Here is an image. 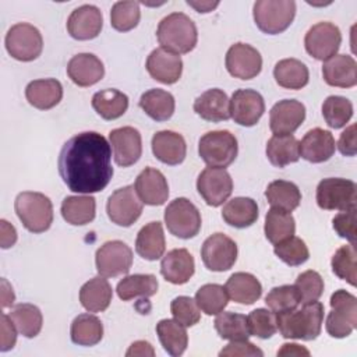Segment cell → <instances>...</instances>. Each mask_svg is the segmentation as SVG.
Listing matches in <instances>:
<instances>
[{
  "label": "cell",
  "instance_id": "6da1fadb",
  "mask_svg": "<svg viewBox=\"0 0 357 357\" xmlns=\"http://www.w3.org/2000/svg\"><path fill=\"white\" fill-rule=\"evenodd\" d=\"M57 166L70 191L99 192L106 188L113 176L112 146L99 132H79L63 145Z\"/></svg>",
  "mask_w": 357,
  "mask_h": 357
},
{
  "label": "cell",
  "instance_id": "7a4b0ae2",
  "mask_svg": "<svg viewBox=\"0 0 357 357\" xmlns=\"http://www.w3.org/2000/svg\"><path fill=\"white\" fill-rule=\"evenodd\" d=\"M324 304L317 301L307 303L303 308L276 314V326L286 339L314 340L318 337L324 322Z\"/></svg>",
  "mask_w": 357,
  "mask_h": 357
},
{
  "label": "cell",
  "instance_id": "3957f363",
  "mask_svg": "<svg viewBox=\"0 0 357 357\" xmlns=\"http://www.w3.org/2000/svg\"><path fill=\"white\" fill-rule=\"evenodd\" d=\"M156 38L160 47L176 53H190L198 40V32L194 21L184 13H172L160 20Z\"/></svg>",
  "mask_w": 357,
  "mask_h": 357
},
{
  "label": "cell",
  "instance_id": "277c9868",
  "mask_svg": "<svg viewBox=\"0 0 357 357\" xmlns=\"http://www.w3.org/2000/svg\"><path fill=\"white\" fill-rule=\"evenodd\" d=\"M15 213L31 233H43L53 223V204L42 192H20L14 202Z\"/></svg>",
  "mask_w": 357,
  "mask_h": 357
},
{
  "label": "cell",
  "instance_id": "5b68a950",
  "mask_svg": "<svg viewBox=\"0 0 357 357\" xmlns=\"http://www.w3.org/2000/svg\"><path fill=\"white\" fill-rule=\"evenodd\" d=\"M252 15L257 26L268 33L278 35L286 31L296 15L293 0H258L254 3Z\"/></svg>",
  "mask_w": 357,
  "mask_h": 357
},
{
  "label": "cell",
  "instance_id": "8992f818",
  "mask_svg": "<svg viewBox=\"0 0 357 357\" xmlns=\"http://www.w3.org/2000/svg\"><path fill=\"white\" fill-rule=\"evenodd\" d=\"M237 152V139L227 130L208 131L198 142V153L211 167H227L234 162Z\"/></svg>",
  "mask_w": 357,
  "mask_h": 357
},
{
  "label": "cell",
  "instance_id": "52a82bcc",
  "mask_svg": "<svg viewBox=\"0 0 357 357\" xmlns=\"http://www.w3.org/2000/svg\"><path fill=\"white\" fill-rule=\"evenodd\" d=\"M332 311L326 317V332L336 339L347 337L357 325V298L340 289L331 296Z\"/></svg>",
  "mask_w": 357,
  "mask_h": 357
},
{
  "label": "cell",
  "instance_id": "ba28073f",
  "mask_svg": "<svg viewBox=\"0 0 357 357\" xmlns=\"http://www.w3.org/2000/svg\"><path fill=\"white\" fill-rule=\"evenodd\" d=\"M165 223L167 230L178 238H192L201 230V213L187 198L173 199L165 209Z\"/></svg>",
  "mask_w": 357,
  "mask_h": 357
},
{
  "label": "cell",
  "instance_id": "9c48e42d",
  "mask_svg": "<svg viewBox=\"0 0 357 357\" xmlns=\"http://www.w3.org/2000/svg\"><path fill=\"white\" fill-rule=\"evenodd\" d=\"M357 185L342 177H328L317 187V204L325 211H346L356 208Z\"/></svg>",
  "mask_w": 357,
  "mask_h": 357
},
{
  "label": "cell",
  "instance_id": "30bf717a",
  "mask_svg": "<svg viewBox=\"0 0 357 357\" xmlns=\"http://www.w3.org/2000/svg\"><path fill=\"white\" fill-rule=\"evenodd\" d=\"M8 54L20 61H32L38 59L43 49V38L36 26L28 22L13 25L4 39Z\"/></svg>",
  "mask_w": 357,
  "mask_h": 357
},
{
  "label": "cell",
  "instance_id": "8fae6325",
  "mask_svg": "<svg viewBox=\"0 0 357 357\" xmlns=\"http://www.w3.org/2000/svg\"><path fill=\"white\" fill-rule=\"evenodd\" d=\"M96 271L105 278L127 275L132 265V250L120 240L102 244L95 255Z\"/></svg>",
  "mask_w": 357,
  "mask_h": 357
},
{
  "label": "cell",
  "instance_id": "7c38bea8",
  "mask_svg": "<svg viewBox=\"0 0 357 357\" xmlns=\"http://www.w3.org/2000/svg\"><path fill=\"white\" fill-rule=\"evenodd\" d=\"M342 43L340 29L328 21L317 22L312 25L304 38V46L310 56L317 60L326 61L333 57Z\"/></svg>",
  "mask_w": 357,
  "mask_h": 357
},
{
  "label": "cell",
  "instance_id": "4fadbf2b",
  "mask_svg": "<svg viewBox=\"0 0 357 357\" xmlns=\"http://www.w3.org/2000/svg\"><path fill=\"white\" fill-rule=\"evenodd\" d=\"M106 212L109 219L117 226L128 227L142 213V201L137 195L134 185H126L116 190L107 199Z\"/></svg>",
  "mask_w": 357,
  "mask_h": 357
},
{
  "label": "cell",
  "instance_id": "5bb4252c",
  "mask_svg": "<svg viewBox=\"0 0 357 357\" xmlns=\"http://www.w3.org/2000/svg\"><path fill=\"white\" fill-rule=\"evenodd\" d=\"M197 190L209 206H220L233 192V180L223 167H205L197 178Z\"/></svg>",
  "mask_w": 357,
  "mask_h": 357
},
{
  "label": "cell",
  "instance_id": "9a60e30c",
  "mask_svg": "<svg viewBox=\"0 0 357 357\" xmlns=\"http://www.w3.org/2000/svg\"><path fill=\"white\" fill-rule=\"evenodd\" d=\"M204 265L213 272L230 269L237 259V244L223 233L209 236L201 248Z\"/></svg>",
  "mask_w": 357,
  "mask_h": 357
},
{
  "label": "cell",
  "instance_id": "2e32d148",
  "mask_svg": "<svg viewBox=\"0 0 357 357\" xmlns=\"http://www.w3.org/2000/svg\"><path fill=\"white\" fill-rule=\"evenodd\" d=\"M226 68L229 74L240 79H251L261 73V53L248 43H234L226 53Z\"/></svg>",
  "mask_w": 357,
  "mask_h": 357
},
{
  "label": "cell",
  "instance_id": "e0dca14e",
  "mask_svg": "<svg viewBox=\"0 0 357 357\" xmlns=\"http://www.w3.org/2000/svg\"><path fill=\"white\" fill-rule=\"evenodd\" d=\"M114 162L121 167H128L138 162L142 153L141 134L134 127H120L109 132Z\"/></svg>",
  "mask_w": 357,
  "mask_h": 357
},
{
  "label": "cell",
  "instance_id": "ac0fdd59",
  "mask_svg": "<svg viewBox=\"0 0 357 357\" xmlns=\"http://www.w3.org/2000/svg\"><path fill=\"white\" fill-rule=\"evenodd\" d=\"M265 112V102L259 92L254 89H237L230 99V117L234 123L252 127Z\"/></svg>",
  "mask_w": 357,
  "mask_h": 357
},
{
  "label": "cell",
  "instance_id": "d6986e66",
  "mask_svg": "<svg viewBox=\"0 0 357 357\" xmlns=\"http://www.w3.org/2000/svg\"><path fill=\"white\" fill-rule=\"evenodd\" d=\"M305 119V106L296 99H283L269 112V128L273 135L293 134Z\"/></svg>",
  "mask_w": 357,
  "mask_h": 357
},
{
  "label": "cell",
  "instance_id": "ffe728a7",
  "mask_svg": "<svg viewBox=\"0 0 357 357\" xmlns=\"http://www.w3.org/2000/svg\"><path fill=\"white\" fill-rule=\"evenodd\" d=\"M103 26L102 11L92 4L77 7L67 20V31L77 40H89L96 38Z\"/></svg>",
  "mask_w": 357,
  "mask_h": 357
},
{
  "label": "cell",
  "instance_id": "44dd1931",
  "mask_svg": "<svg viewBox=\"0 0 357 357\" xmlns=\"http://www.w3.org/2000/svg\"><path fill=\"white\" fill-rule=\"evenodd\" d=\"M137 195L146 205H163L169 197V185L163 173L155 167H145L135 178Z\"/></svg>",
  "mask_w": 357,
  "mask_h": 357
},
{
  "label": "cell",
  "instance_id": "7402d4cb",
  "mask_svg": "<svg viewBox=\"0 0 357 357\" xmlns=\"http://www.w3.org/2000/svg\"><path fill=\"white\" fill-rule=\"evenodd\" d=\"M146 70L153 79L170 85L180 79L183 60L176 53H172L163 47H156L146 59Z\"/></svg>",
  "mask_w": 357,
  "mask_h": 357
},
{
  "label": "cell",
  "instance_id": "603a6c76",
  "mask_svg": "<svg viewBox=\"0 0 357 357\" xmlns=\"http://www.w3.org/2000/svg\"><path fill=\"white\" fill-rule=\"evenodd\" d=\"M298 146L300 156L311 163L326 162L333 156L336 149L332 132L319 127L307 131Z\"/></svg>",
  "mask_w": 357,
  "mask_h": 357
},
{
  "label": "cell",
  "instance_id": "cb8c5ba5",
  "mask_svg": "<svg viewBox=\"0 0 357 357\" xmlns=\"http://www.w3.org/2000/svg\"><path fill=\"white\" fill-rule=\"evenodd\" d=\"M70 79L78 86H91L99 82L105 75V67L99 57L92 53H78L67 64Z\"/></svg>",
  "mask_w": 357,
  "mask_h": 357
},
{
  "label": "cell",
  "instance_id": "d4e9b609",
  "mask_svg": "<svg viewBox=\"0 0 357 357\" xmlns=\"http://www.w3.org/2000/svg\"><path fill=\"white\" fill-rule=\"evenodd\" d=\"M152 152L158 160L165 165L176 166L185 159L187 144L181 134L163 130L152 137Z\"/></svg>",
  "mask_w": 357,
  "mask_h": 357
},
{
  "label": "cell",
  "instance_id": "484cf974",
  "mask_svg": "<svg viewBox=\"0 0 357 357\" xmlns=\"http://www.w3.org/2000/svg\"><path fill=\"white\" fill-rule=\"evenodd\" d=\"M195 271L192 255L185 248H174L169 251L160 262L162 276L173 284L187 283Z\"/></svg>",
  "mask_w": 357,
  "mask_h": 357
},
{
  "label": "cell",
  "instance_id": "4316f807",
  "mask_svg": "<svg viewBox=\"0 0 357 357\" xmlns=\"http://www.w3.org/2000/svg\"><path fill=\"white\" fill-rule=\"evenodd\" d=\"M322 75L331 86L351 88L357 84V63L349 54H335L324 63Z\"/></svg>",
  "mask_w": 357,
  "mask_h": 357
},
{
  "label": "cell",
  "instance_id": "83f0119b",
  "mask_svg": "<svg viewBox=\"0 0 357 357\" xmlns=\"http://www.w3.org/2000/svg\"><path fill=\"white\" fill-rule=\"evenodd\" d=\"M194 112L204 120L218 123L230 119V100L219 88L202 92L194 102Z\"/></svg>",
  "mask_w": 357,
  "mask_h": 357
},
{
  "label": "cell",
  "instance_id": "f1b7e54d",
  "mask_svg": "<svg viewBox=\"0 0 357 357\" xmlns=\"http://www.w3.org/2000/svg\"><path fill=\"white\" fill-rule=\"evenodd\" d=\"M28 103L39 110H49L60 103L63 98V86L54 78H43L31 81L25 88Z\"/></svg>",
  "mask_w": 357,
  "mask_h": 357
},
{
  "label": "cell",
  "instance_id": "f546056e",
  "mask_svg": "<svg viewBox=\"0 0 357 357\" xmlns=\"http://www.w3.org/2000/svg\"><path fill=\"white\" fill-rule=\"evenodd\" d=\"M166 250L165 233L160 222H149L141 227L135 238L137 254L148 261H156L163 257Z\"/></svg>",
  "mask_w": 357,
  "mask_h": 357
},
{
  "label": "cell",
  "instance_id": "4dcf8cb0",
  "mask_svg": "<svg viewBox=\"0 0 357 357\" xmlns=\"http://www.w3.org/2000/svg\"><path fill=\"white\" fill-rule=\"evenodd\" d=\"M113 290L107 279L102 275L89 279L79 289L81 305L89 312L105 311L112 301Z\"/></svg>",
  "mask_w": 357,
  "mask_h": 357
},
{
  "label": "cell",
  "instance_id": "1f68e13d",
  "mask_svg": "<svg viewBox=\"0 0 357 357\" xmlns=\"http://www.w3.org/2000/svg\"><path fill=\"white\" fill-rule=\"evenodd\" d=\"M226 293L229 298L238 304H254L262 294V286L259 280L247 272H236L233 273L226 284Z\"/></svg>",
  "mask_w": 357,
  "mask_h": 357
},
{
  "label": "cell",
  "instance_id": "d6a6232c",
  "mask_svg": "<svg viewBox=\"0 0 357 357\" xmlns=\"http://www.w3.org/2000/svg\"><path fill=\"white\" fill-rule=\"evenodd\" d=\"M222 218L233 227H248L258 219V205L252 198L236 197L226 202L222 211Z\"/></svg>",
  "mask_w": 357,
  "mask_h": 357
},
{
  "label": "cell",
  "instance_id": "836d02e7",
  "mask_svg": "<svg viewBox=\"0 0 357 357\" xmlns=\"http://www.w3.org/2000/svg\"><path fill=\"white\" fill-rule=\"evenodd\" d=\"M138 105L155 121L169 120L173 116L176 107L173 95L159 88H153L144 92L139 98Z\"/></svg>",
  "mask_w": 357,
  "mask_h": 357
},
{
  "label": "cell",
  "instance_id": "e575fe53",
  "mask_svg": "<svg viewBox=\"0 0 357 357\" xmlns=\"http://www.w3.org/2000/svg\"><path fill=\"white\" fill-rule=\"evenodd\" d=\"M300 142L293 134L273 135L266 144V156L276 167H284L300 159Z\"/></svg>",
  "mask_w": 357,
  "mask_h": 357
},
{
  "label": "cell",
  "instance_id": "d590c367",
  "mask_svg": "<svg viewBox=\"0 0 357 357\" xmlns=\"http://www.w3.org/2000/svg\"><path fill=\"white\" fill-rule=\"evenodd\" d=\"M96 201L91 195H71L61 202L63 219L74 226H82L95 219Z\"/></svg>",
  "mask_w": 357,
  "mask_h": 357
},
{
  "label": "cell",
  "instance_id": "8d00e7d4",
  "mask_svg": "<svg viewBox=\"0 0 357 357\" xmlns=\"http://www.w3.org/2000/svg\"><path fill=\"white\" fill-rule=\"evenodd\" d=\"M158 279L151 273H135L123 278L116 287L117 296L123 301H128L137 297H151L158 293Z\"/></svg>",
  "mask_w": 357,
  "mask_h": 357
},
{
  "label": "cell",
  "instance_id": "74e56055",
  "mask_svg": "<svg viewBox=\"0 0 357 357\" xmlns=\"http://www.w3.org/2000/svg\"><path fill=\"white\" fill-rule=\"evenodd\" d=\"M273 77L279 86L286 89H301L308 84L307 66L297 59H283L275 64Z\"/></svg>",
  "mask_w": 357,
  "mask_h": 357
},
{
  "label": "cell",
  "instance_id": "f35d334b",
  "mask_svg": "<svg viewBox=\"0 0 357 357\" xmlns=\"http://www.w3.org/2000/svg\"><path fill=\"white\" fill-rule=\"evenodd\" d=\"M93 110L105 120H116L128 109V98L119 89L107 88L92 96Z\"/></svg>",
  "mask_w": 357,
  "mask_h": 357
},
{
  "label": "cell",
  "instance_id": "ab89813d",
  "mask_svg": "<svg viewBox=\"0 0 357 357\" xmlns=\"http://www.w3.org/2000/svg\"><path fill=\"white\" fill-rule=\"evenodd\" d=\"M156 333L163 349L173 357L181 356L188 344L185 326L176 319H162L156 324Z\"/></svg>",
  "mask_w": 357,
  "mask_h": 357
},
{
  "label": "cell",
  "instance_id": "60d3db41",
  "mask_svg": "<svg viewBox=\"0 0 357 357\" xmlns=\"http://www.w3.org/2000/svg\"><path fill=\"white\" fill-rule=\"evenodd\" d=\"M70 335L73 343L78 346H95L103 337V325L92 314H79L71 324Z\"/></svg>",
  "mask_w": 357,
  "mask_h": 357
},
{
  "label": "cell",
  "instance_id": "b9f144b4",
  "mask_svg": "<svg viewBox=\"0 0 357 357\" xmlns=\"http://www.w3.org/2000/svg\"><path fill=\"white\" fill-rule=\"evenodd\" d=\"M265 197L273 208H279L287 212L296 209L301 202V192L298 187L286 180H275L268 184Z\"/></svg>",
  "mask_w": 357,
  "mask_h": 357
},
{
  "label": "cell",
  "instance_id": "7bdbcfd3",
  "mask_svg": "<svg viewBox=\"0 0 357 357\" xmlns=\"http://www.w3.org/2000/svg\"><path fill=\"white\" fill-rule=\"evenodd\" d=\"M17 331L25 337H35L39 335L43 324V317L40 310L29 303H21L11 308L8 312Z\"/></svg>",
  "mask_w": 357,
  "mask_h": 357
},
{
  "label": "cell",
  "instance_id": "ee69618b",
  "mask_svg": "<svg viewBox=\"0 0 357 357\" xmlns=\"http://www.w3.org/2000/svg\"><path fill=\"white\" fill-rule=\"evenodd\" d=\"M265 236L272 244H278L282 240L290 237L296 231V222L290 212L271 208L265 216Z\"/></svg>",
  "mask_w": 357,
  "mask_h": 357
},
{
  "label": "cell",
  "instance_id": "f6af8a7d",
  "mask_svg": "<svg viewBox=\"0 0 357 357\" xmlns=\"http://www.w3.org/2000/svg\"><path fill=\"white\" fill-rule=\"evenodd\" d=\"M215 329L222 339L226 340H247L251 333L247 317L243 314L222 311L215 318Z\"/></svg>",
  "mask_w": 357,
  "mask_h": 357
},
{
  "label": "cell",
  "instance_id": "bcb514c9",
  "mask_svg": "<svg viewBox=\"0 0 357 357\" xmlns=\"http://www.w3.org/2000/svg\"><path fill=\"white\" fill-rule=\"evenodd\" d=\"M195 301L202 312L206 315H218L229 303V296L225 286L218 283H208L197 290Z\"/></svg>",
  "mask_w": 357,
  "mask_h": 357
},
{
  "label": "cell",
  "instance_id": "7dc6e473",
  "mask_svg": "<svg viewBox=\"0 0 357 357\" xmlns=\"http://www.w3.org/2000/svg\"><path fill=\"white\" fill-rule=\"evenodd\" d=\"M322 116L331 128H342L353 116V105L344 96L331 95L322 103Z\"/></svg>",
  "mask_w": 357,
  "mask_h": 357
},
{
  "label": "cell",
  "instance_id": "c3c4849f",
  "mask_svg": "<svg viewBox=\"0 0 357 357\" xmlns=\"http://www.w3.org/2000/svg\"><path fill=\"white\" fill-rule=\"evenodd\" d=\"M141 18L139 3L134 0L117 1L110 10V24L119 32H127L134 29Z\"/></svg>",
  "mask_w": 357,
  "mask_h": 357
},
{
  "label": "cell",
  "instance_id": "681fc988",
  "mask_svg": "<svg viewBox=\"0 0 357 357\" xmlns=\"http://www.w3.org/2000/svg\"><path fill=\"white\" fill-rule=\"evenodd\" d=\"M333 273L350 283L351 286H356L357 279V268H356V247L354 244L342 245L332 257L331 261Z\"/></svg>",
  "mask_w": 357,
  "mask_h": 357
},
{
  "label": "cell",
  "instance_id": "f907efd6",
  "mask_svg": "<svg viewBox=\"0 0 357 357\" xmlns=\"http://www.w3.org/2000/svg\"><path fill=\"white\" fill-rule=\"evenodd\" d=\"M276 257L290 266H297L304 264L310 258V251L305 243L296 236H290L280 243L275 244L273 248Z\"/></svg>",
  "mask_w": 357,
  "mask_h": 357
},
{
  "label": "cell",
  "instance_id": "816d5d0a",
  "mask_svg": "<svg viewBox=\"0 0 357 357\" xmlns=\"http://www.w3.org/2000/svg\"><path fill=\"white\" fill-rule=\"evenodd\" d=\"M300 303L301 300L294 284H283L273 287L265 297V304L275 314L294 310L298 307Z\"/></svg>",
  "mask_w": 357,
  "mask_h": 357
},
{
  "label": "cell",
  "instance_id": "f5cc1de1",
  "mask_svg": "<svg viewBox=\"0 0 357 357\" xmlns=\"http://www.w3.org/2000/svg\"><path fill=\"white\" fill-rule=\"evenodd\" d=\"M294 287L298 291L303 304L317 301L324 293V279L317 271H305L296 279Z\"/></svg>",
  "mask_w": 357,
  "mask_h": 357
},
{
  "label": "cell",
  "instance_id": "db71d44e",
  "mask_svg": "<svg viewBox=\"0 0 357 357\" xmlns=\"http://www.w3.org/2000/svg\"><path fill=\"white\" fill-rule=\"evenodd\" d=\"M247 322L250 328V333L261 337L269 339L276 333V314L266 308H257L247 315Z\"/></svg>",
  "mask_w": 357,
  "mask_h": 357
},
{
  "label": "cell",
  "instance_id": "11a10c76",
  "mask_svg": "<svg viewBox=\"0 0 357 357\" xmlns=\"http://www.w3.org/2000/svg\"><path fill=\"white\" fill-rule=\"evenodd\" d=\"M170 311L177 322L185 328L194 326L201 319V310L197 301L188 296H178L170 304Z\"/></svg>",
  "mask_w": 357,
  "mask_h": 357
},
{
  "label": "cell",
  "instance_id": "9f6ffc18",
  "mask_svg": "<svg viewBox=\"0 0 357 357\" xmlns=\"http://www.w3.org/2000/svg\"><path fill=\"white\" fill-rule=\"evenodd\" d=\"M335 231L350 241V244L356 243V208H350L337 213L333 220Z\"/></svg>",
  "mask_w": 357,
  "mask_h": 357
},
{
  "label": "cell",
  "instance_id": "6f0895ef",
  "mask_svg": "<svg viewBox=\"0 0 357 357\" xmlns=\"http://www.w3.org/2000/svg\"><path fill=\"white\" fill-rule=\"evenodd\" d=\"M219 356L220 357L223 356L225 357H245V356L262 357L264 351L248 340H230V343L219 351Z\"/></svg>",
  "mask_w": 357,
  "mask_h": 357
},
{
  "label": "cell",
  "instance_id": "680465c9",
  "mask_svg": "<svg viewBox=\"0 0 357 357\" xmlns=\"http://www.w3.org/2000/svg\"><path fill=\"white\" fill-rule=\"evenodd\" d=\"M0 322H1V344H0V350L1 351H7L11 350L15 346L17 342V328L13 324L11 318L8 317V314H1L0 317Z\"/></svg>",
  "mask_w": 357,
  "mask_h": 357
},
{
  "label": "cell",
  "instance_id": "91938a15",
  "mask_svg": "<svg viewBox=\"0 0 357 357\" xmlns=\"http://www.w3.org/2000/svg\"><path fill=\"white\" fill-rule=\"evenodd\" d=\"M337 148L344 156H354L357 152L356 142V124H350L342 134L337 142Z\"/></svg>",
  "mask_w": 357,
  "mask_h": 357
},
{
  "label": "cell",
  "instance_id": "94428289",
  "mask_svg": "<svg viewBox=\"0 0 357 357\" xmlns=\"http://www.w3.org/2000/svg\"><path fill=\"white\" fill-rule=\"evenodd\" d=\"M0 245L1 248H10L17 241V230L6 219L0 220Z\"/></svg>",
  "mask_w": 357,
  "mask_h": 357
},
{
  "label": "cell",
  "instance_id": "6125c7cd",
  "mask_svg": "<svg viewBox=\"0 0 357 357\" xmlns=\"http://www.w3.org/2000/svg\"><path fill=\"white\" fill-rule=\"evenodd\" d=\"M126 356L127 357H132V356H155V350L152 347V344L149 342H145V340H137L134 342L130 349L126 351Z\"/></svg>",
  "mask_w": 357,
  "mask_h": 357
},
{
  "label": "cell",
  "instance_id": "be15d7a7",
  "mask_svg": "<svg viewBox=\"0 0 357 357\" xmlns=\"http://www.w3.org/2000/svg\"><path fill=\"white\" fill-rule=\"evenodd\" d=\"M278 356H310V351L296 343H284L280 350H278Z\"/></svg>",
  "mask_w": 357,
  "mask_h": 357
},
{
  "label": "cell",
  "instance_id": "e7e4bbea",
  "mask_svg": "<svg viewBox=\"0 0 357 357\" xmlns=\"http://www.w3.org/2000/svg\"><path fill=\"white\" fill-rule=\"evenodd\" d=\"M14 300H15V296H14V291H13V287L11 284L7 282V279H1V307L3 308H7V307H11L14 304Z\"/></svg>",
  "mask_w": 357,
  "mask_h": 357
},
{
  "label": "cell",
  "instance_id": "03108f58",
  "mask_svg": "<svg viewBox=\"0 0 357 357\" xmlns=\"http://www.w3.org/2000/svg\"><path fill=\"white\" fill-rule=\"evenodd\" d=\"M187 4L192 8H195L198 13H209L213 8H216L219 6V1H192V0H187Z\"/></svg>",
  "mask_w": 357,
  "mask_h": 357
}]
</instances>
